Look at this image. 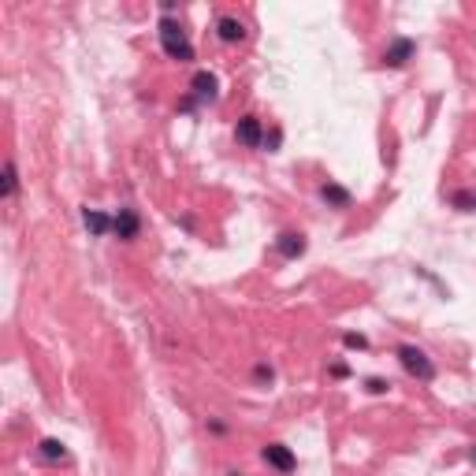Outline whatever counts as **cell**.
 Here are the masks:
<instances>
[{"label":"cell","mask_w":476,"mask_h":476,"mask_svg":"<svg viewBox=\"0 0 476 476\" xmlns=\"http://www.w3.org/2000/svg\"><path fill=\"white\" fill-rule=\"evenodd\" d=\"M161 45L171 60H194V45L175 19H161Z\"/></svg>","instance_id":"obj_1"},{"label":"cell","mask_w":476,"mask_h":476,"mask_svg":"<svg viewBox=\"0 0 476 476\" xmlns=\"http://www.w3.org/2000/svg\"><path fill=\"white\" fill-rule=\"evenodd\" d=\"M399 361L409 376H417V380H435V365L428 361V353L425 350H417V346H399Z\"/></svg>","instance_id":"obj_2"},{"label":"cell","mask_w":476,"mask_h":476,"mask_svg":"<svg viewBox=\"0 0 476 476\" xmlns=\"http://www.w3.org/2000/svg\"><path fill=\"white\" fill-rule=\"evenodd\" d=\"M261 458L268 461L275 472H294V469H298V458L290 454V446H283V443H268V446L261 451Z\"/></svg>","instance_id":"obj_3"},{"label":"cell","mask_w":476,"mask_h":476,"mask_svg":"<svg viewBox=\"0 0 476 476\" xmlns=\"http://www.w3.org/2000/svg\"><path fill=\"white\" fill-rule=\"evenodd\" d=\"M234 138L249 145V149H261L264 145V127H261V119L257 115H242L238 119V127H234Z\"/></svg>","instance_id":"obj_4"},{"label":"cell","mask_w":476,"mask_h":476,"mask_svg":"<svg viewBox=\"0 0 476 476\" xmlns=\"http://www.w3.org/2000/svg\"><path fill=\"white\" fill-rule=\"evenodd\" d=\"M112 231L123 238V242H130V238H138V231H142V220H138V213L134 208H119V216H115V223H112Z\"/></svg>","instance_id":"obj_5"},{"label":"cell","mask_w":476,"mask_h":476,"mask_svg":"<svg viewBox=\"0 0 476 476\" xmlns=\"http://www.w3.org/2000/svg\"><path fill=\"white\" fill-rule=\"evenodd\" d=\"M417 52V45L409 42V37H394V45L383 52V63H387V68H402V63L409 60Z\"/></svg>","instance_id":"obj_6"},{"label":"cell","mask_w":476,"mask_h":476,"mask_svg":"<svg viewBox=\"0 0 476 476\" xmlns=\"http://www.w3.org/2000/svg\"><path fill=\"white\" fill-rule=\"evenodd\" d=\"M190 86H194V97H201V101H213V97H216V86H220V82H216V75H213V71H197Z\"/></svg>","instance_id":"obj_7"},{"label":"cell","mask_w":476,"mask_h":476,"mask_svg":"<svg viewBox=\"0 0 476 476\" xmlns=\"http://www.w3.org/2000/svg\"><path fill=\"white\" fill-rule=\"evenodd\" d=\"M275 249H280L283 257H301V253H306V238L294 234V231H287V234L275 238Z\"/></svg>","instance_id":"obj_8"},{"label":"cell","mask_w":476,"mask_h":476,"mask_svg":"<svg viewBox=\"0 0 476 476\" xmlns=\"http://www.w3.org/2000/svg\"><path fill=\"white\" fill-rule=\"evenodd\" d=\"M320 197H324L327 205H335V208H350V201H353V197H350V190H342L339 182H324Z\"/></svg>","instance_id":"obj_9"},{"label":"cell","mask_w":476,"mask_h":476,"mask_svg":"<svg viewBox=\"0 0 476 476\" xmlns=\"http://www.w3.org/2000/svg\"><path fill=\"white\" fill-rule=\"evenodd\" d=\"M216 30H220L223 42H242V37H246V26L238 23L234 15H223V19L216 23Z\"/></svg>","instance_id":"obj_10"},{"label":"cell","mask_w":476,"mask_h":476,"mask_svg":"<svg viewBox=\"0 0 476 476\" xmlns=\"http://www.w3.org/2000/svg\"><path fill=\"white\" fill-rule=\"evenodd\" d=\"M82 220H86V227L94 231V234H108V231H112V223H115V220H108L104 213H94V208H86Z\"/></svg>","instance_id":"obj_11"},{"label":"cell","mask_w":476,"mask_h":476,"mask_svg":"<svg viewBox=\"0 0 476 476\" xmlns=\"http://www.w3.org/2000/svg\"><path fill=\"white\" fill-rule=\"evenodd\" d=\"M42 458H45V461H63V458H68V451H63L60 439H45V443H42Z\"/></svg>","instance_id":"obj_12"},{"label":"cell","mask_w":476,"mask_h":476,"mask_svg":"<svg viewBox=\"0 0 476 476\" xmlns=\"http://www.w3.org/2000/svg\"><path fill=\"white\" fill-rule=\"evenodd\" d=\"M15 190H19V175H15V164H4V187H0V194L4 197H15Z\"/></svg>","instance_id":"obj_13"},{"label":"cell","mask_w":476,"mask_h":476,"mask_svg":"<svg viewBox=\"0 0 476 476\" xmlns=\"http://www.w3.org/2000/svg\"><path fill=\"white\" fill-rule=\"evenodd\" d=\"M342 342H346L350 350H365V346H368V339H365V335H357V332H350V335L342 339Z\"/></svg>","instance_id":"obj_14"},{"label":"cell","mask_w":476,"mask_h":476,"mask_svg":"<svg viewBox=\"0 0 476 476\" xmlns=\"http://www.w3.org/2000/svg\"><path fill=\"white\" fill-rule=\"evenodd\" d=\"M454 205H458V208H469V205H476V197H469V194H454Z\"/></svg>","instance_id":"obj_15"},{"label":"cell","mask_w":476,"mask_h":476,"mask_svg":"<svg viewBox=\"0 0 476 476\" xmlns=\"http://www.w3.org/2000/svg\"><path fill=\"white\" fill-rule=\"evenodd\" d=\"M368 391H372V394H383V391H387V383H383V380H368Z\"/></svg>","instance_id":"obj_16"},{"label":"cell","mask_w":476,"mask_h":476,"mask_svg":"<svg viewBox=\"0 0 476 476\" xmlns=\"http://www.w3.org/2000/svg\"><path fill=\"white\" fill-rule=\"evenodd\" d=\"M227 476H242V472H227Z\"/></svg>","instance_id":"obj_17"}]
</instances>
